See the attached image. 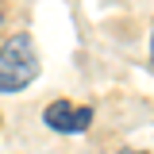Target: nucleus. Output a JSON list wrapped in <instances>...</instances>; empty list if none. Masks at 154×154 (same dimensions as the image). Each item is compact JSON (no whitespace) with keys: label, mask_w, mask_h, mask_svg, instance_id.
Masks as SVG:
<instances>
[{"label":"nucleus","mask_w":154,"mask_h":154,"mask_svg":"<svg viewBox=\"0 0 154 154\" xmlns=\"http://www.w3.org/2000/svg\"><path fill=\"white\" fill-rule=\"evenodd\" d=\"M38 77V54L27 35H16L0 46V93H23Z\"/></svg>","instance_id":"1"},{"label":"nucleus","mask_w":154,"mask_h":154,"mask_svg":"<svg viewBox=\"0 0 154 154\" xmlns=\"http://www.w3.org/2000/svg\"><path fill=\"white\" fill-rule=\"evenodd\" d=\"M42 123H46L50 131H58V135H73V131H85V127L93 123V108L73 104V100H54V104H46Z\"/></svg>","instance_id":"2"},{"label":"nucleus","mask_w":154,"mask_h":154,"mask_svg":"<svg viewBox=\"0 0 154 154\" xmlns=\"http://www.w3.org/2000/svg\"><path fill=\"white\" fill-rule=\"evenodd\" d=\"M119 154H146V150H135V146H127V150H119Z\"/></svg>","instance_id":"3"},{"label":"nucleus","mask_w":154,"mask_h":154,"mask_svg":"<svg viewBox=\"0 0 154 154\" xmlns=\"http://www.w3.org/2000/svg\"><path fill=\"white\" fill-rule=\"evenodd\" d=\"M0 23H4V16H0Z\"/></svg>","instance_id":"4"},{"label":"nucleus","mask_w":154,"mask_h":154,"mask_svg":"<svg viewBox=\"0 0 154 154\" xmlns=\"http://www.w3.org/2000/svg\"><path fill=\"white\" fill-rule=\"evenodd\" d=\"M150 46H154V38H150Z\"/></svg>","instance_id":"5"}]
</instances>
